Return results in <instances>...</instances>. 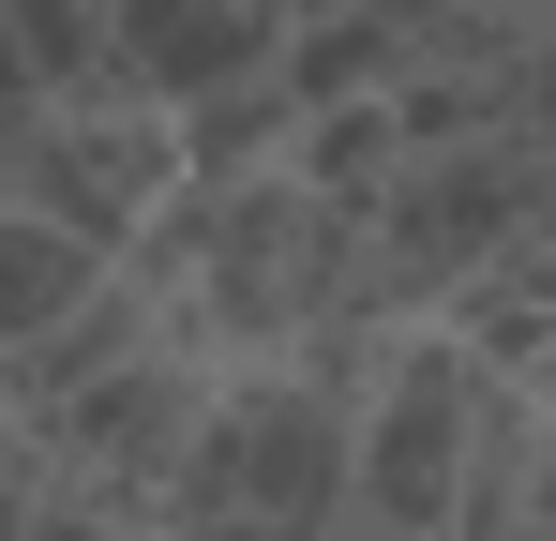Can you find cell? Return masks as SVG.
Instances as JSON below:
<instances>
[{
	"mask_svg": "<svg viewBox=\"0 0 556 541\" xmlns=\"http://www.w3.org/2000/svg\"><path fill=\"white\" fill-rule=\"evenodd\" d=\"M362 361H376V331L301 347V361H271V376H211L181 466H166V496H151V541H331Z\"/></svg>",
	"mask_w": 556,
	"mask_h": 541,
	"instance_id": "cell-1",
	"label": "cell"
},
{
	"mask_svg": "<svg viewBox=\"0 0 556 541\" xmlns=\"http://www.w3.org/2000/svg\"><path fill=\"white\" fill-rule=\"evenodd\" d=\"M556 180L511 151V136H466V151H406V166L376 180L362 211V331H437L481 270H511L527 241H542Z\"/></svg>",
	"mask_w": 556,
	"mask_h": 541,
	"instance_id": "cell-2",
	"label": "cell"
},
{
	"mask_svg": "<svg viewBox=\"0 0 556 541\" xmlns=\"http://www.w3.org/2000/svg\"><path fill=\"white\" fill-rule=\"evenodd\" d=\"M466 437H481V361L452 331H376L362 406H346V512H331V541H452Z\"/></svg>",
	"mask_w": 556,
	"mask_h": 541,
	"instance_id": "cell-3",
	"label": "cell"
},
{
	"mask_svg": "<svg viewBox=\"0 0 556 541\" xmlns=\"http://www.w3.org/2000/svg\"><path fill=\"white\" fill-rule=\"evenodd\" d=\"M181 196V136L151 121V105H30L15 121V151H0V211H30V226H61L76 256H136V226Z\"/></svg>",
	"mask_w": 556,
	"mask_h": 541,
	"instance_id": "cell-4",
	"label": "cell"
},
{
	"mask_svg": "<svg viewBox=\"0 0 556 541\" xmlns=\"http://www.w3.org/2000/svg\"><path fill=\"white\" fill-rule=\"evenodd\" d=\"M195 406H211V361H181L166 331L136 361H105L91 391H61L46 422H15V451L46 466V496H91V512H136L151 527V496H166V466H181Z\"/></svg>",
	"mask_w": 556,
	"mask_h": 541,
	"instance_id": "cell-5",
	"label": "cell"
},
{
	"mask_svg": "<svg viewBox=\"0 0 556 541\" xmlns=\"http://www.w3.org/2000/svg\"><path fill=\"white\" fill-rule=\"evenodd\" d=\"M286 76V15L271 0H136L105 15V105H151V121H195L226 90Z\"/></svg>",
	"mask_w": 556,
	"mask_h": 541,
	"instance_id": "cell-6",
	"label": "cell"
},
{
	"mask_svg": "<svg viewBox=\"0 0 556 541\" xmlns=\"http://www.w3.org/2000/svg\"><path fill=\"white\" fill-rule=\"evenodd\" d=\"M105 301V256H76L61 226H30V211H0V361H30L61 316H91Z\"/></svg>",
	"mask_w": 556,
	"mask_h": 541,
	"instance_id": "cell-7",
	"label": "cell"
},
{
	"mask_svg": "<svg viewBox=\"0 0 556 541\" xmlns=\"http://www.w3.org/2000/svg\"><path fill=\"white\" fill-rule=\"evenodd\" d=\"M30 496H46V466H30V451L0 437V541H30Z\"/></svg>",
	"mask_w": 556,
	"mask_h": 541,
	"instance_id": "cell-8",
	"label": "cell"
},
{
	"mask_svg": "<svg viewBox=\"0 0 556 541\" xmlns=\"http://www.w3.org/2000/svg\"><path fill=\"white\" fill-rule=\"evenodd\" d=\"M46 90H30V46H15V15H0V121H30Z\"/></svg>",
	"mask_w": 556,
	"mask_h": 541,
	"instance_id": "cell-9",
	"label": "cell"
}]
</instances>
